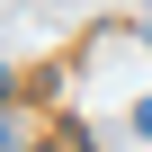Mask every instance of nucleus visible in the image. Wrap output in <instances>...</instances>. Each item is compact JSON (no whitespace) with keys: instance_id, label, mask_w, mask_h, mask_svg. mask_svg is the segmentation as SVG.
Here are the masks:
<instances>
[{"instance_id":"nucleus-1","label":"nucleus","mask_w":152,"mask_h":152,"mask_svg":"<svg viewBox=\"0 0 152 152\" xmlns=\"http://www.w3.org/2000/svg\"><path fill=\"white\" fill-rule=\"evenodd\" d=\"M134 134H143V143H152V99H143V107H134Z\"/></svg>"},{"instance_id":"nucleus-2","label":"nucleus","mask_w":152,"mask_h":152,"mask_svg":"<svg viewBox=\"0 0 152 152\" xmlns=\"http://www.w3.org/2000/svg\"><path fill=\"white\" fill-rule=\"evenodd\" d=\"M0 90H9V63H0Z\"/></svg>"}]
</instances>
